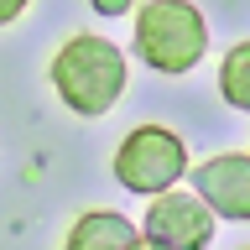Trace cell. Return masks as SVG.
Listing matches in <instances>:
<instances>
[{"label": "cell", "mask_w": 250, "mask_h": 250, "mask_svg": "<svg viewBox=\"0 0 250 250\" xmlns=\"http://www.w3.org/2000/svg\"><path fill=\"white\" fill-rule=\"evenodd\" d=\"M52 89L73 115H104L115 109V99L125 94V52L109 37H94V31H78L58 47L52 58Z\"/></svg>", "instance_id": "1"}, {"label": "cell", "mask_w": 250, "mask_h": 250, "mask_svg": "<svg viewBox=\"0 0 250 250\" xmlns=\"http://www.w3.org/2000/svg\"><path fill=\"white\" fill-rule=\"evenodd\" d=\"M208 47V21L193 0H146L136 11V52L156 73H188L198 68Z\"/></svg>", "instance_id": "2"}, {"label": "cell", "mask_w": 250, "mask_h": 250, "mask_svg": "<svg viewBox=\"0 0 250 250\" xmlns=\"http://www.w3.org/2000/svg\"><path fill=\"white\" fill-rule=\"evenodd\" d=\"M183 172H188V146L167 125H136L120 141V151H115V183L130 188V193L162 198V193L177 188Z\"/></svg>", "instance_id": "3"}, {"label": "cell", "mask_w": 250, "mask_h": 250, "mask_svg": "<svg viewBox=\"0 0 250 250\" xmlns=\"http://www.w3.org/2000/svg\"><path fill=\"white\" fill-rule=\"evenodd\" d=\"M141 245L146 250H208L214 245V214L198 203V193H162L151 198L141 219Z\"/></svg>", "instance_id": "4"}, {"label": "cell", "mask_w": 250, "mask_h": 250, "mask_svg": "<svg viewBox=\"0 0 250 250\" xmlns=\"http://www.w3.org/2000/svg\"><path fill=\"white\" fill-rule=\"evenodd\" d=\"M198 203L219 219H250V156L245 151H224V156H208L198 172Z\"/></svg>", "instance_id": "5"}, {"label": "cell", "mask_w": 250, "mask_h": 250, "mask_svg": "<svg viewBox=\"0 0 250 250\" xmlns=\"http://www.w3.org/2000/svg\"><path fill=\"white\" fill-rule=\"evenodd\" d=\"M62 250H141V229L115 208H94V214H78Z\"/></svg>", "instance_id": "6"}, {"label": "cell", "mask_w": 250, "mask_h": 250, "mask_svg": "<svg viewBox=\"0 0 250 250\" xmlns=\"http://www.w3.org/2000/svg\"><path fill=\"white\" fill-rule=\"evenodd\" d=\"M219 94L234 109H250V42H234L219 62Z\"/></svg>", "instance_id": "7"}, {"label": "cell", "mask_w": 250, "mask_h": 250, "mask_svg": "<svg viewBox=\"0 0 250 250\" xmlns=\"http://www.w3.org/2000/svg\"><path fill=\"white\" fill-rule=\"evenodd\" d=\"M26 5H31V0H0V26H11V21L26 11Z\"/></svg>", "instance_id": "8"}, {"label": "cell", "mask_w": 250, "mask_h": 250, "mask_svg": "<svg viewBox=\"0 0 250 250\" xmlns=\"http://www.w3.org/2000/svg\"><path fill=\"white\" fill-rule=\"evenodd\" d=\"M136 5V0H94V11H104V16H125Z\"/></svg>", "instance_id": "9"}]
</instances>
